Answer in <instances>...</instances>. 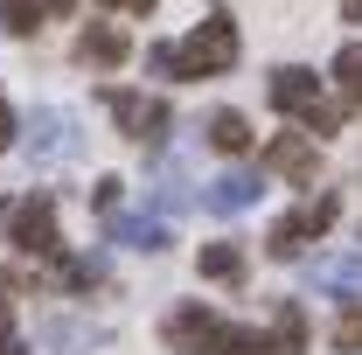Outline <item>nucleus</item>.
<instances>
[{"instance_id": "obj_1", "label": "nucleus", "mask_w": 362, "mask_h": 355, "mask_svg": "<svg viewBox=\"0 0 362 355\" xmlns=\"http://www.w3.org/2000/svg\"><path fill=\"white\" fill-rule=\"evenodd\" d=\"M230 63H237V21L230 14H209L195 35H181L168 49V70L175 77H223Z\"/></svg>"}, {"instance_id": "obj_2", "label": "nucleus", "mask_w": 362, "mask_h": 355, "mask_svg": "<svg viewBox=\"0 0 362 355\" xmlns=\"http://www.w3.org/2000/svg\"><path fill=\"white\" fill-rule=\"evenodd\" d=\"M272 105H279L286 119H300L307 133H334V126H341V105H327V98H320V77L300 70V63H293V70H272Z\"/></svg>"}, {"instance_id": "obj_3", "label": "nucleus", "mask_w": 362, "mask_h": 355, "mask_svg": "<svg viewBox=\"0 0 362 355\" xmlns=\"http://www.w3.org/2000/svg\"><path fill=\"white\" fill-rule=\"evenodd\" d=\"M334 216H341V195H314L300 216H279L272 223V237H265V251L286 265V258H300L307 251V237H320V230H334Z\"/></svg>"}, {"instance_id": "obj_4", "label": "nucleus", "mask_w": 362, "mask_h": 355, "mask_svg": "<svg viewBox=\"0 0 362 355\" xmlns=\"http://www.w3.org/2000/svg\"><path fill=\"white\" fill-rule=\"evenodd\" d=\"M0 223H7V244H21L28 258L56 251V195H21L14 209H0Z\"/></svg>"}, {"instance_id": "obj_5", "label": "nucleus", "mask_w": 362, "mask_h": 355, "mask_svg": "<svg viewBox=\"0 0 362 355\" xmlns=\"http://www.w3.org/2000/svg\"><path fill=\"white\" fill-rule=\"evenodd\" d=\"M105 105H112V119H119V133L133 139H160L168 133V98H146V91H105Z\"/></svg>"}, {"instance_id": "obj_6", "label": "nucleus", "mask_w": 362, "mask_h": 355, "mask_svg": "<svg viewBox=\"0 0 362 355\" xmlns=\"http://www.w3.org/2000/svg\"><path fill=\"white\" fill-rule=\"evenodd\" d=\"M35 168H56V161H77L84 139H77V119L70 112H35V139H21Z\"/></svg>"}, {"instance_id": "obj_7", "label": "nucleus", "mask_w": 362, "mask_h": 355, "mask_svg": "<svg viewBox=\"0 0 362 355\" xmlns=\"http://www.w3.org/2000/svg\"><path fill=\"white\" fill-rule=\"evenodd\" d=\"M168 342H175V355H209V334H216V313L202 307V300H188V307L168 313V327H160Z\"/></svg>"}, {"instance_id": "obj_8", "label": "nucleus", "mask_w": 362, "mask_h": 355, "mask_svg": "<svg viewBox=\"0 0 362 355\" xmlns=\"http://www.w3.org/2000/svg\"><path fill=\"white\" fill-rule=\"evenodd\" d=\"M258 202H265V181L258 175H223V181H209V195H202V209H216V216H244Z\"/></svg>"}, {"instance_id": "obj_9", "label": "nucleus", "mask_w": 362, "mask_h": 355, "mask_svg": "<svg viewBox=\"0 0 362 355\" xmlns=\"http://www.w3.org/2000/svg\"><path fill=\"white\" fill-rule=\"evenodd\" d=\"M77 56H84V63H98V70H119V63L133 56V42H126V28H112V21H90L84 35H77Z\"/></svg>"}, {"instance_id": "obj_10", "label": "nucleus", "mask_w": 362, "mask_h": 355, "mask_svg": "<svg viewBox=\"0 0 362 355\" xmlns=\"http://www.w3.org/2000/svg\"><path fill=\"white\" fill-rule=\"evenodd\" d=\"M272 168H279V175H293V181H314V139L279 133V139H272Z\"/></svg>"}, {"instance_id": "obj_11", "label": "nucleus", "mask_w": 362, "mask_h": 355, "mask_svg": "<svg viewBox=\"0 0 362 355\" xmlns=\"http://www.w3.org/2000/svg\"><path fill=\"white\" fill-rule=\"evenodd\" d=\"M314 286H320V293L356 300V293H362V258H320V265H314Z\"/></svg>"}, {"instance_id": "obj_12", "label": "nucleus", "mask_w": 362, "mask_h": 355, "mask_svg": "<svg viewBox=\"0 0 362 355\" xmlns=\"http://www.w3.org/2000/svg\"><path fill=\"white\" fill-rule=\"evenodd\" d=\"M112 244H133V251H160V244H168V223H160V216H119V223H112Z\"/></svg>"}, {"instance_id": "obj_13", "label": "nucleus", "mask_w": 362, "mask_h": 355, "mask_svg": "<svg viewBox=\"0 0 362 355\" xmlns=\"http://www.w3.org/2000/svg\"><path fill=\"white\" fill-rule=\"evenodd\" d=\"M195 265H202V279H230V286H237V279H244V251H237V244H202Z\"/></svg>"}, {"instance_id": "obj_14", "label": "nucleus", "mask_w": 362, "mask_h": 355, "mask_svg": "<svg viewBox=\"0 0 362 355\" xmlns=\"http://www.w3.org/2000/svg\"><path fill=\"white\" fill-rule=\"evenodd\" d=\"M209 146H223V153H244V146H251V126H244L237 112H209Z\"/></svg>"}, {"instance_id": "obj_15", "label": "nucleus", "mask_w": 362, "mask_h": 355, "mask_svg": "<svg viewBox=\"0 0 362 355\" xmlns=\"http://www.w3.org/2000/svg\"><path fill=\"white\" fill-rule=\"evenodd\" d=\"M0 21H7V35H35L49 21V7L42 0H0Z\"/></svg>"}, {"instance_id": "obj_16", "label": "nucleus", "mask_w": 362, "mask_h": 355, "mask_svg": "<svg viewBox=\"0 0 362 355\" xmlns=\"http://www.w3.org/2000/svg\"><path fill=\"white\" fill-rule=\"evenodd\" d=\"M98 342V327L90 320H70V313H56L49 320V349H90Z\"/></svg>"}, {"instance_id": "obj_17", "label": "nucleus", "mask_w": 362, "mask_h": 355, "mask_svg": "<svg viewBox=\"0 0 362 355\" xmlns=\"http://www.w3.org/2000/svg\"><path fill=\"white\" fill-rule=\"evenodd\" d=\"M334 77H341L349 98H362V49H341V56H334Z\"/></svg>"}, {"instance_id": "obj_18", "label": "nucleus", "mask_w": 362, "mask_h": 355, "mask_svg": "<svg viewBox=\"0 0 362 355\" xmlns=\"http://www.w3.org/2000/svg\"><path fill=\"white\" fill-rule=\"evenodd\" d=\"M334 349H362V313H341L334 320Z\"/></svg>"}, {"instance_id": "obj_19", "label": "nucleus", "mask_w": 362, "mask_h": 355, "mask_svg": "<svg viewBox=\"0 0 362 355\" xmlns=\"http://www.w3.org/2000/svg\"><path fill=\"white\" fill-rule=\"evenodd\" d=\"M90 202H98V216H119V181H98V195H90Z\"/></svg>"}, {"instance_id": "obj_20", "label": "nucleus", "mask_w": 362, "mask_h": 355, "mask_svg": "<svg viewBox=\"0 0 362 355\" xmlns=\"http://www.w3.org/2000/svg\"><path fill=\"white\" fill-rule=\"evenodd\" d=\"M14 126H21V119H14V105H7V98H0V153H7V146H14Z\"/></svg>"}, {"instance_id": "obj_21", "label": "nucleus", "mask_w": 362, "mask_h": 355, "mask_svg": "<svg viewBox=\"0 0 362 355\" xmlns=\"http://www.w3.org/2000/svg\"><path fill=\"white\" fill-rule=\"evenodd\" d=\"M0 355H28V349H21V334H14L7 320H0Z\"/></svg>"}, {"instance_id": "obj_22", "label": "nucleus", "mask_w": 362, "mask_h": 355, "mask_svg": "<svg viewBox=\"0 0 362 355\" xmlns=\"http://www.w3.org/2000/svg\"><path fill=\"white\" fill-rule=\"evenodd\" d=\"M105 7H119V14H146L153 0H105Z\"/></svg>"}, {"instance_id": "obj_23", "label": "nucleus", "mask_w": 362, "mask_h": 355, "mask_svg": "<svg viewBox=\"0 0 362 355\" xmlns=\"http://www.w3.org/2000/svg\"><path fill=\"white\" fill-rule=\"evenodd\" d=\"M49 14H63V21H70V7H77V0H42Z\"/></svg>"}, {"instance_id": "obj_24", "label": "nucleus", "mask_w": 362, "mask_h": 355, "mask_svg": "<svg viewBox=\"0 0 362 355\" xmlns=\"http://www.w3.org/2000/svg\"><path fill=\"white\" fill-rule=\"evenodd\" d=\"M341 21H362V0H341Z\"/></svg>"}]
</instances>
